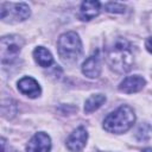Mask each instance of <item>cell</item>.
Masks as SVG:
<instances>
[{"label":"cell","instance_id":"14","mask_svg":"<svg viewBox=\"0 0 152 152\" xmlns=\"http://www.w3.org/2000/svg\"><path fill=\"white\" fill-rule=\"evenodd\" d=\"M1 110H2V115L7 119H12L14 118V115L17 114V104L14 101L11 102V106L7 107V104L5 102H2V106H1Z\"/></svg>","mask_w":152,"mask_h":152},{"label":"cell","instance_id":"5","mask_svg":"<svg viewBox=\"0 0 152 152\" xmlns=\"http://www.w3.org/2000/svg\"><path fill=\"white\" fill-rule=\"evenodd\" d=\"M31 15V10L25 2H2L1 20L8 24H17L26 20Z\"/></svg>","mask_w":152,"mask_h":152},{"label":"cell","instance_id":"4","mask_svg":"<svg viewBox=\"0 0 152 152\" xmlns=\"http://www.w3.org/2000/svg\"><path fill=\"white\" fill-rule=\"evenodd\" d=\"M23 46H24V39L20 36H17V34L4 36L0 39L1 63L4 65L13 63L17 59L18 55L20 53Z\"/></svg>","mask_w":152,"mask_h":152},{"label":"cell","instance_id":"18","mask_svg":"<svg viewBox=\"0 0 152 152\" xmlns=\"http://www.w3.org/2000/svg\"><path fill=\"white\" fill-rule=\"evenodd\" d=\"M142 152H152V148L151 147H146V148L142 150Z\"/></svg>","mask_w":152,"mask_h":152},{"label":"cell","instance_id":"13","mask_svg":"<svg viewBox=\"0 0 152 152\" xmlns=\"http://www.w3.org/2000/svg\"><path fill=\"white\" fill-rule=\"evenodd\" d=\"M104 102H106V96L103 94H94L87 99L84 103V112L88 114L93 113L96 109H99Z\"/></svg>","mask_w":152,"mask_h":152},{"label":"cell","instance_id":"3","mask_svg":"<svg viewBox=\"0 0 152 152\" xmlns=\"http://www.w3.org/2000/svg\"><path fill=\"white\" fill-rule=\"evenodd\" d=\"M57 51L61 59L65 63L76 62L82 53V43L76 32L63 33L57 42Z\"/></svg>","mask_w":152,"mask_h":152},{"label":"cell","instance_id":"2","mask_svg":"<svg viewBox=\"0 0 152 152\" xmlns=\"http://www.w3.org/2000/svg\"><path fill=\"white\" fill-rule=\"evenodd\" d=\"M135 122L134 110L129 106H120L103 120V128L109 133L121 134L127 132Z\"/></svg>","mask_w":152,"mask_h":152},{"label":"cell","instance_id":"8","mask_svg":"<svg viewBox=\"0 0 152 152\" xmlns=\"http://www.w3.org/2000/svg\"><path fill=\"white\" fill-rule=\"evenodd\" d=\"M82 72L88 78H96L101 74V57L96 50L82 64Z\"/></svg>","mask_w":152,"mask_h":152},{"label":"cell","instance_id":"1","mask_svg":"<svg viewBox=\"0 0 152 152\" xmlns=\"http://www.w3.org/2000/svg\"><path fill=\"white\" fill-rule=\"evenodd\" d=\"M107 62L112 70L125 74L133 66V52L129 43L124 38H116L107 52Z\"/></svg>","mask_w":152,"mask_h":152},{"label":"cell","instance_id":"16","mask_svg":"<svg viewBox=\"0 0 152 152\" xmlns=\"http://www.w3.org/2000/svg\"><path fill=\"white\" fill-rule=\"evenodd\" d=\"M1 152H19L17 148L10 146L5 138H1Z\"/></svg>","mask_w":152,"mask_h":152},{"label":"cell","instance_id":"10","mask_svg":"<svg viewBox=\"0 0 152 152\" xmlns=\"http://www.w3.org/2000/svg\"><path fill=\"white\" fill-rule=\"evenodd\" d=\"M145 84H146V81L142 76H139V75L127 76L119 84V90L125 94H133V93L140 91Z\"/></svg>","mask_w":152,"mask_h":152},{"label":"cell","instance_id":"6","mask_svg":"<svg viewBox=\"0 0 152 152\" xmlns=\"http://www.w3.org/2000/svg\"><path fill=\"white\" fill-rule=\"evenodd\" d=\"M87 139H88L87 129L83 126H80L76 129H74L72 133L68 137L66 142H65L66 148L71 152H80L86 146Z\"/></svg>","mask_w":152,"mask_h":152},{"label":"cell","instance_id":"11","mask_svg":"<svg viewBox=\"0 0 152 152\" xmlns=\"http://www.w3.org/2000/svg\"><path fill=\"white\" fill-rule=\"evenodd\" d=\"M100 10H101V4L99 1L95 0L83 1L80 8V18L83 21H89L99 15Z\"/></svg>","mask_w":152,"mask_h":152},{"label":"cell","instance_id":"7","mask_svg":"<svg viewBox=\"0 0 152 152\" xmlns=\"http://www.w3.org/2000/svg\"><path fill=\"white\" fill-rule=\"evenodd\" d=\"M51 150V139L44 132L36 133L26 146V152H50Z\"/></svg>","mask_w":152,"mask_h":152},{"label":"cell","instance_id":"12","mask_svg":"<svg viewBox=\"0 0 152 152\" xmlns=\"http://www.w3.org/2000/svg\"><path fill=\"white\" fill-rule=\"evenodd\" d=\"M33 58L37 62V64L43 68H48L53 63V57L51 52L44 46H37L33 50Z\"/></svg>","mask_w":152,"mask_h":152},{"label":"cell","instance_id":"9","mask_svg":"<svg viewBox=\"0 0 152 152\" xmlns=\"http://www.w3.org/2000/svg\"><path fill=\"white\" fill-rule=\"evenodd\" d=\"M18 90L21 94H24V95H26L31 99L38 97L42 93L39 83L30 76H25V77H23L21 80L18 81Z\"/></svg>","mask_w":152,"mask_h":152},{"label":"cell","instance_id":"15","mask_svg":"<svg viewBox=\"0 0 152 152\" xmlns=\"http://www.w3.org/2000/svg\"><path fill=\"white\" fill-rule=\"evenodd\" d=\"M125 8L126 7L119 2H107L104 5V10L109 13H124Z\"/></svg>","mask_w":152,"mask_h":152},{"label":"cell","instance_id":"17","mask_svg":"<svg viewBox=\"0 0 152 152\" xmlns=\"http://www.w3.org/2000/svg\"><path fill=\"white\" fill-rule=\"evenodd\" d=\"M145 46H146L147 51L152 53V37H148V38L146 39V42H145Z\"/></svg>","mask_w":152,"mask_h":152}]
</instances>
